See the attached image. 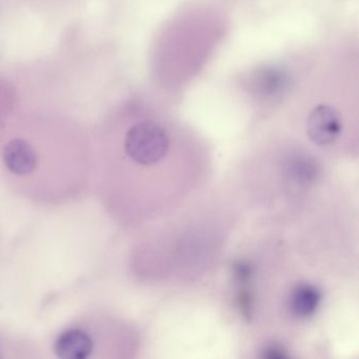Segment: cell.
<instances>
[{
	"label": "cell",
	"mask_w": 359,
	"mask_h": 359,
	"mask_svg": "<svg viewBox=\"0 0 359 359\" xmlns=\"http://www.w3.org/2000/svg\"><path fill=\"white\" fill-rule=\"evenodd\" d=\"M234 274L239 283H247L251 278L252 266L245 262H237L234 266Z\"/></svg>",
	"instance_id": "obj_8"
},
{
	"label": "cell",
	"mask_w": 359,
	"mask_h": 359,
	"mask_svg": "<svg viewBox=\"0 0 359 359\" xmlns=\"http://www.w3.org/2000/svg\"><path fill=\"white\" fill-rule=\"evenodd\" d=\"M119 325L107 311L94 306L77 313L52 337L50 350L60 359L118 357Z\"/></svg>",
	"instance_id": "obj_1"
},
{
	"label": "cell",
	"mask_w": 359,
	"mask_h": 359,
	"mask_svg": "<svg viewBox=\"0 0 359 359\" xmlns=\"http://www.w3.org/2000/svg\"><path fill=\"white\" fill-rule=\"evenodd\" d=\"M170 148L167 132L154 121H142L126 132L121 159L137 167H150L163 161Z\"/></svg>",
	"instance_id": "obj_2"
},
{
	"label": "cell",
	"mask_w": 359,
	"mask_h": 359,
	"mask_svg": "<svg viewBox=\"0 0 359 359\" xmlns=\"http://www.w3.org/2000/svg\"><path fill=\"white\" fill-rule=\"evenodd\" d=\"M323 294L316 285L300 283L290 295L289 308L296 318L306 319L318 310Z\"/></svg>",
	"instance_id": "obj_5"
},
{
	"label": "cell",
	"mask_w": 359,
	"mask_h": 359,
	"mask_svg": "<svg viewBox=\"0 0 359 359\" xmlns=\"http://www.w3.org/2000/svg\"><path fill=\"white\" fill-rule=\"evenodd\" d=\"M290 172L298 182H304L314 177L316 169L310 159L296 158L292 161Z\"/></svg>",
	"instance_id": "obj_6"
},
{
	"label": "cell",
	"mask_w": 359,
	"mask_h": 359,
	"mask_svg": "<svg viewBox=\"0 0 359 359\" xmlns=\"http://www.w3.org/2000/svg\"><path fill=\"white\" fill-rule=\"evenodd\" d=\"M41 348L34 340L0 327V359H41Z\"/></svg>",
	"instance_id": "obj_4"
},
{
	"label": "cell",
	"mask_w": 359,
	"mask_h": 359,
	"mask_svg": "<svg viewBox=\"0 0 359 359\" xmlns=\"http://www.w3.org/2000/svg\"><path fill=\"white\" fill-rule=\"evenodd\" d=\"M306 130L311 142L317 146H327L341 133V116L333 107L320 104L309 115Z\"/></svg>",
	"instance_id": "obj_3"
},
{
	"label": "cell",
	"mask_w": 359,
	"mask_h": 359,
	"mask_svg": "<svg viewBox=\"0 0 359 359\" xmlns=\"http://www.w3.org/2000/svg\"><path fill=\"white\" fill-rule=\"evenodd\" d=\"M237 302H238L241 314L247 318L251 317L252 311H253V296H252L251 292L248 289L241 290Z\"/></svg>",
	"instance_id": "obj_7"
},
{
	"label": "cell",
	"mask_w": 359,
	"mask_h": 359,
	"mask_svg": "<svg viewBox=\"0 0 359 359\" xmlns=\"http://www.w3.org/2000/svg\"><path fill=\"white\" fill-rule=\"evenodd\" d=\"M264 357L271 359L285 358L287 357V354H285V348H281L278 344H273L264 351Z\"/></svg>",
	"instance_id": "obj_9"
}]
</instances>
